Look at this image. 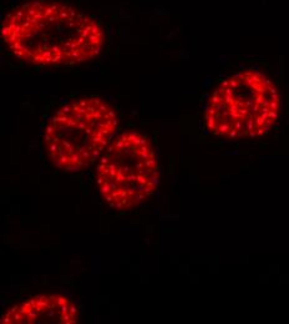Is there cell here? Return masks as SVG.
Here are the masks:
<instances>
[{
    "label": "cell",
    "mask_w": 289,
    "mask_h": 324,
    "mask_svg": "<svg viewBox=\"0 0 289 324\" xmlns=\"http://www.w3.org/2000/svg\"><path fill=\"white\" fill-rule=\"evenodd\" d=\"M2 38L11 54L39 66L90 61L100 54L105 40L101 26L91 16L47 0L14 8L2 23Z\"/></svg>",
    "instance_id": "obj_1"
},
{
    "label": "cell",
    "mask_w": 289,
    "mask_h": 324,
    "mask_svg": "<svg viewBox=\"0 0 289 324\" xmlns=\"http://www.w3.org/2000/svg\"><path fill=\"white\" fill-rule=\"evenodd\" d=\"M280 114L278 87L264 72L245 69L224 79L211 94L204 126L226 140L255 138L268 134Z\"/></svg>",
    "instance_id": "obj_2"
},
{
    "label": "cell",
    "mask_w": 289,
    "mask_h": 324,
    "mask_svg": "<svg viewBox=\"0 0 289 324\" xmlns=\"http://www.w3.org/2000/svg\"><path fill=\"white\" fill-rule=\"evenodd\" d=\"M119 130L113 107L100 97H80L62 105L44 131V148L57 168L77 172L90 167Z\"/></svg>",
    "instance_id": "obj_3"
},
{
    "label": "cell",
    "mask_w": 289,
    "mask_h": 324,
    "mask_svg": "<svg viewBox=\"0 0 289 324\" xmlns=\"http://www.w3.org/2000/svg\"><path fill=\"white\" fill-rule=\"evenodd\" d=\"M160 182L155 148L145 135L128 131L107 146L96 167V185L107 204L127 211L142 204Z\"/></svg>",
    "instance_id": "obj_4"
},
{
    "label": "cell",
    "mask_w": 289,
    "mask_h": 324,
    "mask_svg": "<svg viewBox=\"0 0 289 324\" xmlns=\"http://www.w3.org/2000/svg\"><path fill=\"white\" fill-rule=\"evenodd\" d=\"M79 309L62 294H41L16 304L3 314V324H74Z\"/></svg>",
    "instance_id": "obj_5"
}]
</instances>
